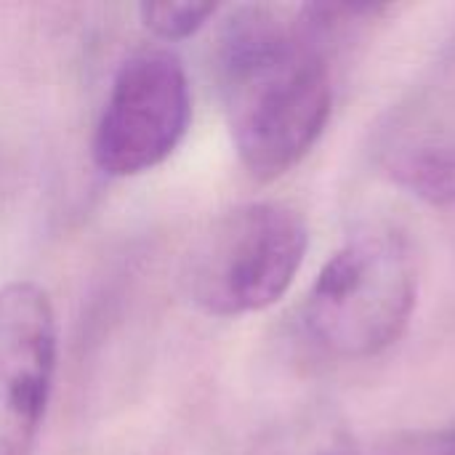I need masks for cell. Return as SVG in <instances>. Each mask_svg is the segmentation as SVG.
Returning a JSON list of instances; mask_svg holds the SVG:
<instances>
[{
  "label": "cell",
  "mask_w": 455,
  "mask_h": 455,
  "mask_svg": "<svg viewBox=\"0 0 455 455\" xmlns=\"http://www.w3.org/2000/svg\"><path fill=\"white\" fill-rule=\"evenodd\" d=\"M251 455H363V451L336 411L312 405L272 424Z\"/></svg>",
  "instance_id": "52a82bcc"
},
{
  "label": "cell",
  "mask_w": 455,
  "mask_h": 455,
  "mask_svg": "<svg viewBox=\"0 0 455 455\" xmlns=\"http://www.w3.org/2000/svg\"><path fill=\"white\" fill-rule=\"evenodd\" d=\"M416 296L419 275L408 240L397 232H368L323 267L301 323L320 352L368 360L405 333Z\"/></svg>",
  "instance_id": "7a4b0ae2"
},
{
  "label": "cell",
  "mask_w": 455,
  "mask_h": 455,
  "mask_svg": "<svg viewBox=\"0 0 455 455\" xmlns=\"http://www.w3.org/2000/svg\"><path fill=\"white\" fill-rule=\"evenodd\" d=\"M219 8L213 3H144L139 16L147 29L163 40L192 37Z\"/></svg>",
  "instance_id": "ba28073f"
},
{
  "label": "cell",
  "mask_w": 455,
  "mask_h": 455,
  "mask_svg": "<svg viewBox=\"0 0 455 455\" xmlns=\"http://www.w3.org/2000/svg\"><path fill=\"white\" fill-rule=\"evenodd\" d=\"M381 455H455V427L397 435L384 445Z\"/></svg>",
  "instance_id": "9c48e42d"
},
{
  "label": "cell",
  "mask_w": 455,
  "mask_h": 455,
  "mask_svg": "<svg viewBox=\"0 0 455 455\" xmlns=\"http://www.w3.org/2000/svg\"><path fill=\"white\" fill-rule=\"evenodd\" d=\"M349 27L339 5H304L283 19L237 5L216 40V80L245 171L272 181L293 171L323 136L331 104V48Z\"/></svg>",
  "instance_id": "6da1fadb"
},
{
  "label": "cell",
  "mask_w": 455,
  "mask_h": 455,
  "mask_svg": "<svg viewBox=\"0 0 455 455\" xmlns=\"http://www.w3.org/2000/svg\"><path fill=\"white\" fill-rule=\"evenodd\" d=\"M59 323L29 280L0 288V455H32L53 392Z\"/></svg>",
  "instance_id": "5b68a950"
},
{
  "label": "cell",
  "mask_w": 455,
  "mask_h": 455,
  "mask_svg": "<svg viewBox=\"0 0 455 455\" xmlns=\"http://www.w3.org/2000/svg\"><path fill=\"white\" fill-rule=\"evenodd\" d=\"M309 245L304 219L283 203H245L216 216L184 256L189 301L211 317H243L277 304Z\"/></svg>",
  "instance_id": "3957f363"
},
{
  "label": "cell",
  "mask_w": 455,
  "mask_h": 455,
  "mask_svg": "<svg viewBox=\"0 0 455 455\" xmlns=\"http://www.w3.org/2000/svg\"><path fill=\"white\" fill-rule=\"evenodd\" d=\"M384 168L429 205H455V136H416L387 147Z\"/></svg>",
  "instance_id": "8992f818"
},
{
  "label": "cell",
  "mask_w": 455,
  "mask_h": 455,
  "mask_svg": "<svg viewBox=\"0 0 455 455\" xmlns=\"http://www.w3.org/2000/svg\"><path fill=\"white\" fill-rule=\"evenodd\" d=\"M192 88L168 48L128 56L107 91L93 131V163L109 179H131L163 165L187 139Z\"/></svg>",
  "instance_id": "277c9868"
}]
</instances>
